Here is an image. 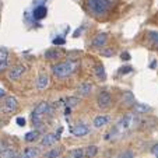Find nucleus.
Listing matches in <instances>:
<instances>
[{
  "instance_id": "nucleus-1",
  "label": "nucleus",
  "mask_w": 158,
  "mask_h": 158,
  "mask_svg": "<svg viewBox=\"0 0 158 158\" xmlns=\"http://www.w3.org/2000/svg\"><path fill=\"white\" fill-rule=\"evenodd\" d=\"M140 123V118L136 112H127L126 115H123L116 123L112 127L110 133L108 136H115V137H120V136H125V134L130 133L133 129H136Z\"/></svg>"
},
{
  "instance_id": "nucleus-2",
  "label": "nucleus",
  "mask_w": 158,
  "mask_h": 158,
  "mask_svg": "<svg viewBox=\"0 0 158 158\" xmlns=\"http://www.w3.org/2000/svg\"><path fill=\"white\" fill-rule=\"evenodd\" d=\"M77 66H78V63L74 62V60H64V62L56 63L52 67V73L59 78H64V77L72 76L77 70Z\"/></svg>"
},
{
  "instance_id": "nucleus-3",
  "label": "nucleus",
  "mask_w": 158,
  "mask_h": 158,
  "mask_svg": "<svg viewBox=\"0 0 158 158\" xmlns=\"http://www.w3.org/2000/svg\"><path fill=\"white\" fill-rule=\"evenodd\" d=\"M88 9L89 11L95 15H104L108 13V10L112 6L110 0H88Z\"/></svg>"
},
{
  "instance_id": "nucleus-4",
  "label": "nucleus",
  "mask_w": 158,
  "mask_h": 158,
  "mask_svg": "<svg viewBox=\"0 0 158 158\" xmlns=\"http://www.w3.org/2000/svg\"><path fill=\"white\" fill-rule=\"evenodd\" d=\"M49 110H51V105H49V102H46V101L39 102L32 110V123L34 125H36V126L41 125L42 118H44L46 114H49Z\"/></svg>"
},
{
  "instance_id": "nucleus-5",
  "label": "nucleus",
  "mask_w": 158,
  "mask_h": 158,
  "mask_svg": "<svg viewBox=\"0 0 158 158\" xmlns=\"http://www.w3.org/2000/svg\"><path fill=\"white\" fill-rule=\"evenodd\" d=\"M0 109H2V112H4V114H13V112L17 109V99L11 95L6 97Z\"/></svg>"
},
{
  "instance_id": "nucleus-6",
  "label": "nucleus",
  "mask_w": 158,
  "mask_h": 158,
  "mask_svg": "<svg viewBox=\"0 0 158 158\" xmlns=\"http://www.w3.org/2000/svg\"><path fill=\"white\" fill-rule=\"evenodd\" d=\"M110 104H112V97H110V94L106 93V91H102V93L97 97V105H98L101 109L109 108Z\"/></svg>"
},
{
  "instance_id": "nucleus-7",
  "label": "nucleus",
  "mask_w": 158,
  "mask_h": 158,
  "mask_svg": "<svg viewBox=\"0 0 158 158\" xmlns=\"http://www.w3.org/2000/svg\"><path fill=\"white\" fill-rule=\"evenodd\" d=\"M60 139V136L57 133H46L42 137V140H41V147H51V146H53V144H56V141Z\"/></svg>"
},
{
  "instance_id": "nucleus-8",
  "label": "nucleus",
  "mask_w": 158,
  "mask_h": 158,
  "mask_svg": "<svg viewBox=\"0 0 158 158\" xmlns=\"http://www.w3.org/2000/svg\"><path fill=\"white\" fill-rule=\"evenodd\" d=\"M70 131H72V134L76 136V137H84V136H87L89 133V127L87 125H84V123H78V125L73 126L70 129Z\"/></svg>"
},
{
  "instance_id": "nucleus-9",
  "label": "nucleus",
  "mask_w": 158,
  "mask_h": 158,
  "mask_svg": "<svg viewBox=\"0 0 158 158\" xmlns=\"http://www.w3.org/2000/svg\"><path fill=\"white\" fill-rule=\"evenodd\" d=\"M25 70L27 69H25L24 64H17V66H14V67H11V69L9 70L7 76H9L10 80H18V78L25 73Z\"/></svg>"
},
{
  "instance_id": "nucleus-10",
  "label": "nucleus",
  "mask_w": 158,
  "mask_h": 158,
  "mask_svg": "<svg viewBox=\"0 0 158 158\" xmlns=\"http://www.w3.org/2000/svg\"><path fill=\"white\" fill-rule=\"evenodd\" d=\"M91 91H93V84L89 83V81H84V83H81L80 85L77 87V94L80 97H87L91 94Z\"/></svg>"
},
{
  "instance_id": "nucleus-11",
  "label": "nucleus",
  "mask_w": 158,
  "mask_h": 158,
  "mask_svg": "<svg viewBox=\"0 0 158 158\" xmlns=\"http://www.w3.org/2000/svg\"><path fill=\"white\" fill-rule=\"evenodd\" d=\"M106 41H108V35H106V34H105V32H99V34H97V35L94 36L93 46H94V48H102V46H105Z\"/></svg>"
},
{
  "instance_id": "nucleus-12",
  "label": "nucleus",
  "mask_w": 158,
  "mask_h": 158,
  "mask_svg": "<svg viewBox=\"0 0 158 158\" xmlns=\"http://www.w3.org/2000/svg\"><path fill=\"white\" fill-rule=\"evenodd\" d=\"M39 155V150L36 147H27L20 154V158H36Z\"/></svg>"
},
{
  "instance_id": "nucleus-13",
  "label": "nucleus",
  "mask_w": 158,
  "mask_h": 158,
  "mask_svg": "<svg viewBox=\"0 0 158 158\" xmlns=\"http://www.w3.org/2000/svg\"><path fill=\"white\" fill-rule=\"evenodd\" d=\"M7 66H9V51L0 48V72L6 69Z\"/></svg>"
},
{
  "instance_id": "nucleus-14",
  "label": "nucleus",
  "mask_w": 158,
  "mask_h": 158,
  "mask_svg": "<svg viewBox=\"0 0 158 158\" xmlns=\"http://www.w3.org/2000/svg\"><path fill=\"white\" fill-rule=\"evenodd\" d=\"M0 158H20V154L11 147L0 150Z\"/></svg>"
},
{
  "instance_id": "nucleus-15",
  "label": "nucleus",
  "mask_w": 158,
  "mask_h": 158,
  "mask_svg": "<svg viewBox=\"0 0 158 158\" xmlns=\"http://www.w3.org/2000/svg\"><path fill=\"white\" fill-rule=\"evenodd\" d=\"M48 84H49L48 74L41 73V74L38 76V78H36V88H38V89H45L46 87H48Z\"/></svg>"
},
{
  "instance_id": "nucleus-16",
  "label": "nucleus",
  "mask_w": 158,
  "mask_h": 158,
  "mask_svg": "<svg viewBox=\"0 0 158 158\" xmlns=\"http://www.w3.org/2000/svg\"><path fill=\"white\" fill-rule=\"evenodd\" d=\"M108 122H109V116H105V115H99V116H95V118H94L93 125L95 126L97 129H101V127H104V126H106Z\"/></svg>"
},
{
  "instance_id": "nucleus-17",
  "label": "nucleus",
  "mask_w": 158,
  "mask_h": 158,
  "mask_svg": "<svg viewBox=\"0 0 158 158\" xmlns=\"http://www.w3.org/2000/svg\"><path fill=\"white\" fill-rule=\"evenodd\" d=\"M46 13H48V10H46V7L45 6H38L36 9H34V13H32V17L34 20H42V18L46 17Z\"/></svg>"
},
{
  "instance_id": "nucleus-18",
  "label": "nucleus",
  "mask_w": 158,
  "mask_h": 158,
  "mask_svg": "<svg viewBox=\"0 0 158 158\" xmlns=\"http://www.w3.org/2000/svg\"><path fill=\"white\" fill-rule=\"evenodd\" d=\"M62 56V51L57 48H52V49H48L45 52V57L49 60H53V59H59Z\"/></svg>"
},
{
  "instance_id": "nucleus-19",
  "label": "nucleus",
  "mask_w": 158,
  "mask_h": 158,
  "mask_svg": "<svg viewBox=\"0 0 158 158\" xmlns=\"http://www.w3.org/2000/svg\"><path fill=\"white\" fill-rule=\"evenodd\" d=\"M134 102H136L134 101V97H133V94H131L130 91H126V93L122 95V104L126 105V106H130V105L133 106Z\"/></svg>"
},
{
  "instance_id": "nucleus-20",
  "label": "nucleus",
  "mask_w": 158,
  "mask_h": 158,
  "mask_svg": "<svg viewBox=\"0 0 158 158\" xmlns=\"http://www.w3.org/2000/svg\"><path fill=\"white\" fill-rule=\"evenodd\" d=\"M63 152V148L62 147H56V148H52L49 150L48 152H45L44 154V158H59Z\"/></svg>"
},
{
  "instance_id": "nucleus-21",
  "label": "nucleus",
  "mask_w": 158,
  "mask_h": 158,
  "mask_svg": "<svg viewBox=\"0 0 158 158\" xmlns=\"http://www.w3.org/2000/svg\"><path fill=\"white\" fill-rule=\"evenodd\" d=\"M39 136H41L39 130H31L25 134L24 139H25V141H28V143H34V141H36L39 139Z\"/></svg>"
},
{
  "instance_id": "nucleus-22",
  "label": "nucleus",
  "mask_w": 158,
  "mask_h": 158,
  "mask_svg": "<svg viewBox=\"0 0 158 158\" xmlns=\"http://www.w3.org/2000/svg\"><path fill=\"white\" fill-rule=\"evenodd\" d=\"M97 154H98V147L97 146H88L84 150V157H87V158H93Z\"/></svg>"
},
{
  "instance_id": "nucleus-23",
  "label": "nucleus",
  "mask_w": 158,
  "mask_h": 158,
  "mask_svg": "<svg viewBox=\"0 0 158 158\" xmlns=\"http://www.w3.org/2000/svg\"><path fill=\"white\" fill-rule=\"evenodd\" d=\"M133 108H134V112L136 114H146L147 110H150V106H147V105H144V104H140V102H134V105H133Z\"/></svg>"
},
{
  "instance_id": "nucleus-24",
  "label": "nucleus",
  "mask_w": 158,
  "mask_h": 158,
  "mask_svg": "<svg viewBox=\"0 0 158 158\" xmlns=\"http://www.w3.org/2000/svg\"><path fill=\"white\" fill-rule=\"evenodd\" d=\"M69 158H84V150L83 148H73L67 154Z\"/></svg>"
},
{
  "instance_id": "nucleus-25",
  "label": "nucleus",
  "mask_w": 158,
  "mask_h": 158,
  "mask_svg": "<svg viewBox=\"0 0 158 158\" xmlns=\"http://www.w3.org/2000/svg\"><path fill=\"white\" fill-rule=\"evenodd\" d=\"M95 76L102 81L106 78V73H105V69H104V66L102 64H97L95 66Z\"/></svg>"
},
{
  "instance_id": "nucleus-26",
  "label": "nucleus",
  "mask_w": 158,
  "mask_h": 158,
  "mask_svg": "<svg viewBox=\"0 0 158 158\" xmlns=\"http://www.w3.org/2000/svg\"><path fill=\"white\" fill-rule=\"evenodd\" d=\"M64 101H66L64 102L66 106H67V108H73V106H76V105L80 102V99H78L77 97H67Z\"/></svg>"
},
{
  "instance_id": "nucleus-27",
  "label": "nucleus",
  "mask_w": 158,
  "mask_h": 158,
  "mask_svg": "<svg viewBox=\"0 0 158 158\" xmlns=\"http://www.w3.org/2000/svg\"><path fill=\"white\" fill-rule=\"evenodd\" d=\"M148 38H150V41H151L152 45L158 46V32H155V31H150V32H148Z\"/></svg>"
},
{
  "instance_id": "nucleus-28",
  "label": "nucleus",
  "mask_w": 158,
  "mask_h": 158,
  "mask_svg": "<svg viewBox=\"0 0 158 158\" xmlns=\"http://www.w3.org/2000/svg\"><path fill=\"white\" fill-rule=\"evenodd\" d=\"M64 44H66V41H64V38H62V36L53 39V45H56V46H62V45H64Z\"/></svg>"
},
{
  "instance_id": "nucleus-29",
  "label": "nucleus",
  "mask_w": 158,
  "mask_h": 158,
  "mask_svg": "<svg viewBox=\"0 0 158 158\" xmlns=\"http://www.w3.org/2000/svg\"><path fill=\"white\" fill-rule=\"evenodd\" d=\"M131 70H133V69H131L130 66H125V67H120L119 73H120V74H126V73H130Z\"/></svg>"
},
{
  "instance_id": "nucleus-30",
  "label": "nucleus",
  "mask_w": 158,
  "mask_h": 158,
  "mask_svg": "<svg viewBox=\"0 0 158 158\" xmlns=\"http://www.w3.org/2000/svg\"><path fill=\"white\" fill-rule=\"evenodd\" d=\"M101 53L104 55V56H112V55H114V51H112V49H102Z\"/></svg>"
},
{
  "instance_id": "nucleus-31",
  "label": "nucleus",
  "mask_w": 158,
  "mask_h": 158,
  "mask_svg": "<svg viewBox=\"0 0 158 158\" xmlns=\"http://www.w3.org/2000/svg\"><path fill=\"white\" fill-rule=\"evenodd\" d=\"M133 152L131 151H125L123 154H120V158H133Z\"/></svg>"
},
{
  "instance_id": "nucleus-32",
  "label": "nucleus",
  "mask_w": 158,
  "mask_h": 158,
  "mask_svg": "<svg viewBox=\"0 0 158 158\" xmlns=\"http://www.w3.org/2000/svg\"><path fill=\"white\" fill-rule=\"evenodd\" d=\"M15 123H17L18 126H25V119L24 118H21V116H18L17 119H15Z\"/></svg>"
},
{
  "instance_id": "nucleus-33",
  "label": "nucleus",
  "mask_w": 158,
  "mask_h": 158,
  "mask_svg": "<svg viewBox=\"0 0 158 158\" xmlns=\"http://www.w3.org/2000/svg\"><path fill=\"white\" fill-rule=\"evenodd\" d=\"M120 57H122L123 60H129V59H130V55H129L127 52H123V53L120 55Z\"/></svg>"
},
{
  "instance_id": "nucleus-34",
  "label": "nucleus",
  "mask_w": 158,
  "mask_h": 158,
  "mask_svg": "<svg viewBox=\"0 0 158 158\" xmlns=\"http://www.w3.org/2000/svg\"><path fill=\"white\" fill-rule=\"evenodd\" d=\"M151 151H152V152H154V154H155V155H158V144H155V146H152Z\"/></svg>"
},
{
  "instance_id": "nucleus-35",
  "label": "nucleus",
  "mask_w": 158,
  "mask_h": 158,
  "mask_svg": "<svg viewBox=\"0 0 158 158\" xmlns=\"http://www.w3.org/2000/svg\"><path fill=\"white\" fill-rule=\"evenodd\" d=\"M4 95H6V91L3 88H0V98H4Z\"/></svg>"
},
{
  "instance_id": "nucleus-36",
  "label": "nucleus",
  "mask_w": 158,
  "mask_h": 158,
  "mask_svg": "<svg viewBox=\"0 0 158 158\" xmlns=\"http://www.w3.org/2000/svg\"><path fill=\"white\" fill-rule=\"evenodd\" d=\"M70 109H72V108H67V106H66V109H64V115H70Z\"/></svg>"
},
{
  "instance_id": "nucleus-37",
  "label": "nucleus",
  "mask_w": 158,
  "mask_h": 158,
  "mask_svg": "<svg viewBox=\"0 0 158 158\" xmlns=\"http://www.w3.org/2000/svg\"><path fill=\"white\" fill-rule=\"evenodd\" d=\"M155 64H157V62H152V63H151V66H150V67H151V69H152V67H155Z\"/></svg>"
},
{
  "instance_id": "nucleus-38",
  "label": "nucleus",
  "mask_w": 158,
  "mask_h": 158,
  "mask_svg": "<svg viewBox=\"0 0 158 158\" xmlns=\"http://www.w3.org/2000/svg\"><path fill=\"white\" fill-rule=\"evenodd\" d=\"M157 158H158V155H157Z\"/></svg>"
}]
</instances>
